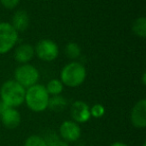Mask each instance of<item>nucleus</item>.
Listing matches in <instances>:
<instances>
[{"label": "nucleus", "instance_id": "f257e3e1", "mask_svg": "<svg viewBox=\"0 0 146 146\" xmlns=\"http://www.w3.org/2000/svg\"><path fill=\"white\" fill-rule=\"evenodd\" d=\"M26 89L15 80H8L4 82L0 88L1 101L9 107H18L25 101Z\"/></svg>", "mask_w": 146, "mask_h": 146}, {"label": "nucleus", "instance_id": "f03ea898", "mask_svg": "<svg viewBox=\"0 0 146 146\" xmlns=\"http://www.w3.org/2000/svg\"><path fill=\"white\" fill-rule=\"evenodd\" d=\"M49 94L44 85L34 84L27 88L25 93V101L30 110L34 112H42L48 108Z\"/></svg>", "mask_w": 146, "mask_h": 146}, {"label": "nucleus", "instance_id": "7ed1b4c3", "mask_svg": "<svg viewBox=\"0 0 146 146\" xmlns=\"http://www.w3.org/2000/svg\"><path fill=\"white\" fill-rule=\"evenodd\" d=\"M86 78V69L83 64L76 61L68 63L63 67L60 74V81L68 87L81 85Z\"/></svg>", "mask_w": 146, "mask_h": 146}, {"label": "nucleus", "instance_id": "20e7f679", "mask_svg": "<svg viewBox=\"0 0 146 146\" xmlns=\"http://www.w3.org/2000/svg\"><path fill=\"white\" fill-rule=\"evenodd\" d=\"M15 81L26 89L37 83L39 79V72L33 65L22 64L15 69L14 72Z\"/></svg>", "mask_w": 146, "mask_h": 146}, {"label": "nucleus", "instance_id": "39448f33", "mask_svg": "<svg viewBox=\"0 0 146 146\" xmlns=\"http://www.w3.org/2000/svg\"><path fill=\"white\" fill-rule=\"evenodd\" d=\"M18 40V32L8 22L0 23V54L10 51Z\"/></svg>", "mask_w": 146, "mask_h": 146}, {"label": "nucleus", "instance_id": "423d86ee", "mask_svg": "<svg viewBox=\"0 0 146 146\" xmlns=\"http://www.w3.org/2000/svg\"><path fill=\"white\" fill-rule=\"evenodd\" d=\"M37 57L43 61H53L58 56V46L50 39H43L37 43L34 49Z\"/></svg>", "mask_w": 146, "mask_h": 146}, {"label": "nucleus", "instance_id": "0eeeda50", "mask_svg": "<svg viewBox=\"0 0 146 146\" xmlns=\"http://www.w3.org/2000/svg\"><path fill=\"white\" fill-rule=\"evenodd\" d=\"M59 133H60V136L63 141L74 142L77 141L80 138L81 129H80V126L75 121L67 120L60 125Z\"/></svg>", "mask_w": 146, "mask_h": 146}, {"label": "nucleus", "instance_id": "6e6552de", "mask_svg": "<svg viewBox=\"0 0 146 146\" xmlns=\"http://www.w3.org/2000/svg\"><path fill=\"white\" fill-rule=\"evenodd\" d=\"M71 117L76 123H85L90 119V108L85 102L77 100L71 106Z\"/></svg>", "mask_w": 146, "mask_h": 146}, {"label": "nucleus", "instance_id": "1a4fd4ad", "mask_svg": "<svg viewBox=\"0 0 146 146\" xmlns=\"http://www.w3.org/2000/svg\"><path fill=\"white\" fill-rule=\"evenodd\" d=\"M130 119L136 128H144L146 126V100L141 99L133 106Z\"/></svg>", "mask_w": 146, "mask_h": 146}, {"label": "nucleus", "instance_id": "9d476101", "mask_svg": "<svg viewBox=\"0 0 146 146\" xmlns=\"http://www.w3.org/2000/svg\"><path fill=\"white\" fill-rule=\"evenodd\" d=\"M0 118H1V121H2L3 125L6 128H8V129H15L16 127H18L21 122L20 113L13 107L7 108L0 115Z\"/></svg>", "mask_w": 146, "mask_h": 146}, {"label": "nucleus", "instance_id": "9b49d317", "mask_svg": "<svg viewBox=\"0 0 146 146\" xmlns=\"http://www.w3.org/2000/svg\"><path fill=\"white\" fill-rule=\"evenodd\" d=\"M34 53V47L31 44H28V43L21 44L15 50V60L19 63H22V64H26L27 62H29L33 58Z\"/></svg>", "mask_w": 146, "mask_h": 146}, {"label": "nucleus", "instance_id": "f8f14e48", "mask_svg": "<svg viewBox=\"0 0 146 146\" xmlns=\"http://www.w3.org/2000/svg\"><path fill=\"white\" fill-rule=\"evenodd\" d=\"M13 28L18 32H23L25 31L29 26V16L26 11L24 10H18L14 14L12 18V24Z\"/></svg>", "mask_w": 146, "mask_h": 146}, {"label": "nucleus", "instance_id": "ddd939ff", "mask_svg": "<svg viewBox=\"0 0 146 146\" xmlns=\"http://www.w3.org/2000/svg\"><path fill=\"white\" fill-rule=\"evenodd\" d=\"M67 101L60 95H54L53 97L49 98L48 107L55 112H60L66 107Z\"/></svg>", "mask_w": 146, "mask_h": 146}, {"label": "nucleus", "instance_id": "4468645a", "mask_svg": "<svg viewBox=\"0 0 146 146\" xmlns=\"http://www.w3.org/2000/svg\"><path fill=\"white\" fill-rule=\"evenodd\" d=\"M132 31L135 35L139 37L146 36V19L145 17H139L133 22L132 25Z\"/></svg>", "mask_w": 146, "mask_h": 146}, {"label": "nucleus", "instance_id": "2eb2a0df", "mask_svg": "<svg viewBox=\"0 0 146 146\" xmlns=\"http://www.w3.org/2000/svg\"><path fill=\"white\" fill-rule=\"evenodd\" d=\"M45 88H46L49 95H59L63 90V84L60 80L52 79L47 83Z\"/></svg>", "mask_w": 146, "mask_h": 146}, {"label": "nucleus", "instance_id": "dca6fc26", "mask_svg": "<svg viewBox=\"0 0 146 146\" xmlns=\"http://www.w3.org/2000/svg\"><path fill=\"white\" fill-rule=\"evenodd\" d=\"M65 53H66L68 58L75 59L80 56V54H81V49H80V46L77 43L70 42L65 46Z\"/></svg>", "mask_w": 146, "mask_h": 146}, {"label": "nucleus", "instance_id": "f3484780", "mask_svg": "<svg viewBox=\"0 0 146 146\" xmlns=\"http://www.w3.org/2000/svg\"><path fill=\"white\" fill-rule=\"evenodd\" d=\"M24 146H48L44 138L38 135H31L26 139Z\"/></svg>", "mask_w": 146, "mask_h": 146}, {"label": "nucleus", "instance_id": "a211bd4d", "mask_svg": "<svg viewBox=\"0 0 146 146\" xmlns=\"http://www.w3.org/2000/svg\"><path fill=\"white\" fill-rule=\"evenodd\" d=\"M105 113V109H104L103 105L97 103L94 104L91 108H90V115L94 118H101Z\"/></svg>", "mask_w": 146, "mask_h": 146}, {"label": "nucleus", "instance_id": "6ab92c4d", "mask_svg": "<svg viewBox=\"0 0 146 146\" xmlns=\"http://www.w3.org/2000/svg\"><path fill=\"white\" fill-rule=\"evenodd\" d=\"M46 141L47 145L48 146H68L67 142L60 140L56 135H50V137H48L47 139H44Z\"/></svg>", "mask_w": 146, "mask_h": 146}, {"label": "nucleus", "instance_id": "aec40b11", "mask_svg": "<svg viewBox=\"0 0 146 146\" xmlns=\"http://www.w3.org/2000/svg\"><path fill=\"white\" fill-rule=\"evenodd\" d=\"M0 2L5 8L7 9H13L19 4L20 0H0Z\"/></svg>", "mask_w": 146, "mask_h": 146}, {"label": "nucleus", "instance_id": "412c9836", "mask_svg": "<svg viewBox=\"0 0 146 146\" xmlns=\"http://www.w3.org/2000/svg\"><path fill=\"white\" fill-rule=\"evenodd\" d=\"M7 108H9L8 105H6L3 101H0V115H1V114H2L3 112L7 109Z\"/></svg>", "mask_w": 146, "mask_h": 146}, {"label": "nucleus", "instance_id": "4be33fe9", "mask_svg": "<svg viewBox=\"0 0 146 146\" xmlns=\"http://www.w3.org/2000/svg\"><path fill=\"white\" fill-rule=\"evenodd\" d=\"M110 146H128V145H126L125 143H122V142H114Z\"/></svg>", "mask_w": 146, "mask_h": 146}, {"label": "nucleus", "instance_id": "5701e85b", "mask_svg": "<svg viewBox=\"0 0 146 146\" xmlns=\"http://www.w3.org/2000/svg\"><path fill=\"white\" fill-rule=\"evenodd\" d=\"M142 80H143V84H145L146 82H145V73L143 74V77H142Z\"/></svg>", "mask_w": 146, "mask_h": 146}]
</instances>
